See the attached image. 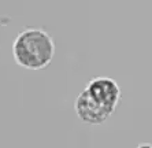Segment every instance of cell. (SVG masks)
Wrapping results in <instances>:
<instances>
[{
    "label": "cell",
    "mask_w": 152,
    "mask_h": 148,
    "mask_svg": "<svg viewBox=\"0 0 152 148\" xmlns=\"http://www.w3.org/2000/svg\"><path fill=\"white\" fill-rule=\"evenodd\" d=\"M121 96V88L115 80L95 77L75 99V114L85 123L102 125L115 113Z\"/></svg>",
    "instance_id": "obj_1"
},
{
    "label": "cell",
    "mask_w": 152,
    "mask_h": 148,
    "mask_svg": "<svg viewBox=\"0 0 152 148\" xmlns=\"http://www.w3.org/2000/svg\"><path fill=\"white\" fill-rule=\"evenodd\" d=\"M55 55V42L48 32L40 28H26L12 42V56L18 66L28 70H41Z\"/></svg>",
    "instance_id": "obj_2"
},
{
    "label": "cell",
    "mask_w": 152,
    "mask_h": 148,
    "mask_svg": "<svg viewBox=\"0 0 152 148\" xmlns=\"http://www.w3.org/2000/svg\"><path fill=\"white\" fill-rule=\"evenodd\" d=\"M136 148H152V144H149V143H142V144H138Z\"/></svg>",
    "instance_id": "obj_3"
}]
</instances>
